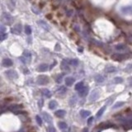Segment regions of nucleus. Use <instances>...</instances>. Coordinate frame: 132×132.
Listing matches in <instances>:
<instances>
[{
	"instance_id": "obj_28",
	"label": "nucleus",
	"mask_w": 132,
	"mask_h": 132,
	"mask_svg": "<svg viewBox=\"0 0 132 132\" xmlns=\"http://www.w3.org/2000/svg\"><path fill=\"white\" fill-rule=\"evenodd\" d=\"M113 82L115 83H116V84H118V83H121L122 82H123V78H120V77H116V78H114Z\"/></svg>"
},
{
	"instance_id": "obj_44",
	"label": "nucleus",
	"mask_w": 132,
	"mask_h": 132,
	"mask_svg": "<svg viewBox=\"0 0 132 132\" xmlns=\"http://www.w3.org/2000/svg\"><path fill=\"white\" fill-rule=\"evenodd\" d=\"M12 3H13V4H15V2H16V0H12Z\"/></svg>"
},
{
	"instance_id": "obj_38",
	"label": "nucleus",
	"mask_w": 132,
	"mask_h": 132,
	"mask_svg": "<svg viewBox=\"0 0 132 132\" xmlns=\"http://www.w3.org/2000/svg\"><path fill=\"white\" fill-rule=\"evenodd\" d=\"M62 76H63V74H60V75H59V76H58L57 78H56V82H57L58 83H61V80H62Z\"/></svg>"
},
{
	"instance_id": "obj_13",
	"label": "nucleus",
	"mask_w": 132,
	"mask_h": 132,
	"mask_svg": "<svg viewBox=\"0 0 132 132\" xmlns=\"http://www.w3.org/2000/svg\"><path fill=\"white\" fill-rule=\"evenodd\" d=\"M65 84L68 87H70L73 85V83L75 82V79L73 78V77H66L65 78Z\"/></svg>"
},
{
	"instance_id": "obj_14",
	"label": "nucleus",
	"mask_w": 132,
	"mask_h": 132,
	"mask_svg": "<svg viewBox=\"0 0 132 132\" xmlns=\"http://www.w3.org/2000/svg\"><path fill=\"white\" fill-rule=\"evenodd\" d=\"M48 68H49V66H48L47 64H41L38 66V71L39 72H46L48 70Z\"/></svg>"
},
{
	"instance_id": "obj_35",
	"label": "nucleus",
	"mask_w": 132,
	"mask_h": 132,
	"mask_svg": "<svg viewBox=\"0 0 132 132\" xmlns=\"http://www.w3.org/2000/svg\"><path fill=\"white\" fill-rule=\"evenodd\" d=\"M8 38V34L7 33H1V41H4L5 39Z\"/></svg>"
},
{
	"instance_id": "obj_27",
	"label": "nucleus",
	"mask_w": 132,
	"mask_h": 132,
	"mask_svg": "<svg viewBox=\"0 0 132 132\" xmlns=\"http://www.w3.org/2000/svg\"><path fill=\"white\" fill-rule=\"evenodd\" d=\"M124 104H125L124 102H116V103H115V105L112 107V109H116V108H118V107H122Z\"/></svg>"
},
{
	"instance_id": "obj_16",
	"label": "nucleus",
	"mask_w": 132,
	"mask_h": 132,
	"mask_svg": "<svg viewBox=\"0 0 132 132\" xmlns=\"http://www.w3.org/2000/svg\"><path fill=\"white\" fill-rule=\"evenodd\" d=\"M54 115H55L57 117H60V118H62V117H64V116L66 115V112L64 110H58L54 112Z\"/></svg>"
},
{
	"instance_id": "obj_9",
	"label": "nucleus",
	"mask_w": 132,
	"mask_h": 132,
	"mask_svg": "<svg viewBox=\"0 0 132 132\" xmlns=\"http://www.w3.org/2000/svg\"><path fill=\"white\" fill-rule=\"evenodd\" d=\"M8 109L12 112H15V113H17L18 112H20L21 109H22V106L17 105V104H12L10 107H8Z\"/></svg>"
},
{
	"instance_id": "obj_1",
	"label": "nucleus",
	"mask_w": 132,
	"mask_h": 132,
	"mask_svg": "<svg viewBox=\"0 0 132 132\" xmlns=\"http://www.w3.org/2000/svg\"><path fill=\"white\" fill-rule=\"evenodd\" d=\"M120 121L126 127H132V116H127L120 118Z\"/></svg>"
},
{
	"instance_id": "obj_40",
	"label": "nucleus",
	"mask_w": 132,
	"mask_h": 132,
	"mask_svg": "<svg viewBox=\"0 0 132 132\" xmlns=\"http://www.w3.org/2000/svg\"><path fill=\"white\" fill-rule=\"evenodd\" d=\"M127 41H128L129 43H132V36H130V37H129L128 39H127Z\"/></svg>"
},
{
	"instance_id": "obj_41",
	"label": "nucleus",
	"mask_w": 132,
	"mask_h": 132,
	"mask_svg": "<svg viewBox=\"0 0 132 132\" xmlns=\"http://www.w3.org/2000/svg\"><path fill=\"white\" fill-rule=\"evenodd\" d=\"M129 83H130V85L132 87V77H131V78H129Z\"/></svg>"
},
{
	"instance_id": "obj_25",
	"label": "nucleus",
	"mask_w": 132,
	"mask_h": 132,
	"mask_svg": "<svg viewBox=\"0 0 132 132\" xmlns=\"http://www.w3.org/2000/svg\"><path fill=\"white\" fill-rule=\"evenodd\" d=\"M58 126H59V128L60 129V130H65L67 127H68V125L65 123V122H59V124H58Z\"/></svg>"
},
{
	"instance_id": "obj_12",
	"label": "nucleus",
	"mask_w": 132,
	"mask_h": 132,
	"mask_svg": "<svg viewBox=\"0 0 132 132\" xmlns=\"http://www.w3.org/2000/svg\"><path fill=\"white\" fill-rule=\"evenodd\" d=\"M3 66H4V67H11V66L13 64V63H12V59H8V58H6V59H3Z\"/></svg>"
},
{
	"instance_id": "obj_36",
	"label": "nucleus",
	"mask_w": 132,
	"mask_h": 132,
	"mask_svg": "<svg viewBox=\"0 0 132 132\" xmlns=\"http://www.w3.org/2000/svg\"><path fill=\"white\" fill-rule=\"evenodd\" d=\"M48 132H56V130L54 126L50 125V126L48 127Z\"/></svg>"
},
{
	"instance_id": "obj_22",
	"label": "nucleus",
	"mask_w": 132,
	"mask_h": 132,
	"mask_svg": "<svg viewBox=\"0 0 132 132\" xmlns=\"http://www.w3.org/2000/svg\"><path fill=\"white\" fill-rule=\"evenodd\" d=\"M106 108H107V107H106V106H103L102 107H101L100 110L98 111L97 113V118H99V117L102 116V115L104 113V112H105Z\"/></svg>"
},
{
	"instance_id": "obj_42",
	"label": "nucleus",
	"mask_w": 132,
	"mask_h": 132,
	"mask_svg": "<svg viewBox=\"0 0 132 132\" xmlns=\"http://www.w3.org/2000/svg\"><path fill=\"white\" fill-rule=\"evenodd\" d=\"M83 132H88V130L87 128H85V129H83Z\"/></svg>"
},
{
	"instance_id": "obj_33",
	"label": "nucleus",
	"mask_w": 132,
	"mask_h": 132,
	"mask_svg": "<svg viewBox=\"0 0 132 132\" xmlns=\"http://www.w3.org/2000/svg\"><path fill=\"white\" fill-rule=\"evenodd\" d=\"M36 122H37V124L40 125V126H41V125H42V119H41V117L39 115H37L36 116Z\"/></svg>"
},
{
	"instance_id": "obj_15",
	"label": "nucleus",
	"mask_w": 132,
	"mask_h": 132,
	"mask_svg": "<svg viewBox=\"0 0 132 132\" xmlns=\"http://www.w3.org/2000/svg\"><path fill=\"white\" fill-rule=\"evenodd\" d=\"M38 24H39V25L41 26L44 30L50 31V26L48 25L46 22H44V21H42V20H40V21H38Z\"/></svg>"
},
{
	"instance_id": "obj_20",
	"label": "nucleus",
	"mask_w": 132,
	"mask_h": 132,
	"mask_svg": "<svg viewBox=\"0 0 132 132\" xmlns=\"http://www.w3.org/2000/svg\"><path fill=\"white\" fill-rule=\"evenodd\" d=\"M84 87V83H83V82H78V83H77L76 84H75V90L76 91H79V90H81L82 88Z\"/></svg>"
},
{
	"instance_id": "obj_30",
	"label": "nucleus",
	"mask_w": 132,
	"mask_h": 132,
	"mask_svg": "<svg viewBox=\"0 0 132 132\" xmlns=\"http://www.w3.org/2000/svg\"><path fill=\"white\" fill-rule=\"evenodd\" d=\"M121 12L124 13H128V12H132V8H122Z\"/></svg>"
},
{
	"instance_id": "obj_5",
	"label": "nucleus",
	"mask_w": 132,
	"mask_h": 132,
	"mask_svg": "<svg viewBox=\"0 0 132 132\" xmlns=\"http://www.w3.org/2000/svg\"><path fill=\"white\" fill-rule=\"evenodd\" d=\"M5 74L7 75V77L9 78V79H12V80L17 79V78H18V74H17V73L13 70H7V71L5 72Z\"/></svg>"
},
{
	"instance_id": "obj_6",
	"label": "nucleus",
	"mask_w": 132,
	"mask_h": 132,
	"mask_svg": "<svg viewBox=\"0 0 132 132\" xmlns=\"http://www.w3.org/2000/svg\"><path fill=\"white\" fill-rule=\"evenodd\" d=\"M99 96H100V93H99L98 90H97V89L93 90V92H92L91 94H90L89 101L90 102H95V101H97L98 98H99Z\"/></svg>"
},
{
	"instance_id": "obj_23",
	"label": "nucleus",
	"mask_w": 132,
	"mask_h": 132,
	"mask_svg": "<svg viewBox=\"0 0 132 132\" xmlns=\"http://www.w3.org/2000/svg\"><path fill=\"white\" fill-rule=\"evenodd\" d=\"M57 92L59 95H64L66 93V92H67V89H66V88L64 86H61L60 88L58 89Z\"/></svg>"
},
{
	"instance_id": "obj_2",
	"label": "nucleus",
	"mask_w": 132,
	"mask_h": 132,
	"mask_svg": "<svg viewBox=\"0 0 132 132\" xmlns=\"http://www.w3.org/2000/svg\"><path fill=\"white\" fill-rule=\"evenodd\" d=\"M49 78L46 75H40L36 78V83L38 85H46L49 83Z\"/></svg>"
},
{
	"instance_id": "obj_39",
	"label": "nucleus",
	"mask_w": 132,
	"mask_h": 132,
	"mask_svg": "<svg viewBox=\"0 0 132 132\" xmlns=\"http://www.w3.org/2000/svg\"><path fill=\"white\" fill-rule=\"evenodd\" d=\"M4 31H5V27L2 25L1 26V33H4Z\"/></svg>"
},
{
	"instance_id": "obj_17",
	"label": "nucleus",
	"mask_w": 132,
	"mask_h": 132,
	"mask_svg": "<svg viewBox=\"0 0 132 132\" xmlns=\"http://www.w3.org/2000/svg\"><path fill=\"white\" fill-rule=\"evenodd\" d=\"M91 115V112L89 111H87V110H81L80 111V116H81L83 118H87L89 116Z\"/></svg>"
},
{
	"instance_id": "obj_4",
	"label": "nucleus",
	"mask_w": 132,
	"mask_h": 132,
	"mask_svg": "<svg viewBox=\"0 0 132 132\" xmlns=\"http://www.w3.org/2000/svg\"><path fill=\"white\" fill-rule=\"evenodd\" d=\"M31 52H29L28 50H26L23 52V55L20 58V59L24 63V64H27L31 61Z\"/></svg>"
},
{
	"instance_id": "obj_3",
	"label": "nucleus",
	"mask_w": 132,
	"mask_h": 132,
	"mask_svg": "<svg viewBox=\"0 0 132 132\" xmlns=\"http://www.w3.org/2000/svg\"><path fill=\"white\" fill-rule=\"evenodd\" d=\"M3 21L4 23H6L7 25H10L13 22V17H12V15H10L8 12H4L3 13Z\"/></svg>"
},
{
	"instance_id": "obj_18",
	"label": "nucleus",
	"mask_w": 132,
	"mask_h": 132,
	"mask_svg": "<svg viewBox=\"0 0 132 132\" xmlns=\"http://www.w3.org/2000/svg\"><path fill=\"white\" fill-rule=\"evenodd\" d=\"M41 93H42V94L44 95L45 97H48V98H50L51 97L50 91L49 89H47V88H43V89H41Z\"/></svg>"
},
{
	"instance_id": "obj_19",
	"label": "nucleus",
	"mask_w": 132,
	"mask_h": 132,
	"mask_svg": "<svg viewBox=\"0 0 132 132\" xmlns=\"http://www.w3.org/2000/svg\"><path fill=\"white\" fill-rule=\"evenodd\" d=\"M57 107V102L55 100H52L49 102V108L51 109V110H54V109L56 108Z\"/></svg>"
},
{
	"instance_id": "obj_32",
	"label": "nucleus",
	"mask_w": 132,
	"mask_h": 132,
	"mask_svg": "<svg viewBox=\"0 0 132 132\" xmlns=\"http://www.w3.org/2000/svg\"><path fill=\"white\" fill-rule=\"evenodd\" d=\"M61 69H62L63 70H69L70 69H69V66L67 65V64H65V61H63L62 64H61Z\"/></svg>"
},
{
	"instance_id": "obj_11",
	"label": "nucleus",
	"mask_w": 132,
	"mask_h": 132,
	"mask_svg": "<svg viewBox=\"0 0 132 132\" xmlns=\"http://www.w3.org/2000/svg\"><path fill=\"white\" fill-rule=\"evenodd\" d=\"M125 58V56L122 54H114L112 55V59L116 61H121Z\"/></svg>"
},
{
	"instance_id": "obj_34",
	"label": "nucleus",
	"mask_w": 132,
	"mask_h": 132,
	"mask_svg": "<svg viewBox=\"0 0 132 132\" xmlns=\"http://www.w3.org/2000/svg\"><path fill=\"white\" fill-rule=\"evenodd\" d=\"M101 126H102L103 129H105V128H108V127H115V125H111V124H109V123H103Z\"/></svg>"
},
{
	"instance_id": "obj_10",
	"label": "nucleus",
	"mask_w": 132,
	"mask_h": 132,
	"mask_svg": "<svg viewBox=\"0 0 132 132\" xmlns=\"http://www.w3.org/2000/svg\"><path fill=\"white\" fill-rule=\"evenodd\" d=\"M88 92H89V88L88 87H83L81 90L78 91V95L81 97H86L88 95Z\"/></svg>"
},
{
	"instance_id": "obj_8",
	"label": "nucleus",
	"mask_w": 132,
	"mask_h": 132,
	"mask_svg": "<svg viewBox=\"0 0 132 132\" xmlns=\"http://www.w3.org/2000/svg\"><path fill=\"white\" fill-rule=\"evenodd\" d=\"M42 116H43V118H44V120L46 121V123L50 124V125H51V124L53 123V119H52V116H51L50 115L49 113H47V112H42Z\"/></svg>"
},
{
	"instance_id": "obj_24",
	"label": "nucleus",
	"mask_w": 132,
	"mask_h": 132,
	"mask_svg": "<svg viewBox=\"0 0 132 132\" xmlns=\"http://www.w3.org/2000/svg\"><path fill=\"white\" fill-rule=\"evenodd\" d=\"M105 70L107 73H113V72H116V68L113 67V66H107V67H106Z\"/></svg>"
},
{
	"instance_id": "obj_29",
	"label": "nucleus",
	"mask_w": 132,
	"mask_h": 132,
	"mask_svg": "<svg viewBox=\"0 0 132 132\" xmlns=\"http://www.w3.org/2000/svg\"><path fill=\"white\" fill-rule=\"evenodd\" d=\"M25 33L27 35H31V27L30 26H28V25H27L25 27Z\"/></svg>"
},
{
	"instance_id": "obj_26",
	"label": "nucleus",
	"mask_w": 132,
	"mask_h": 132,
	"mask_svg": "<svg viewBox=\"0 0 132 132\" xmlns=\"http://www.w3.org/2000/svg\"><path fill=\"white\" fill-rule=\"evenodd\" d=\"M115 48L116 50H124L125 49V46L124 44H119V45H116V46H115Z\"/></svg>"
},
{
	"instance_id": "obj_21",
	"label": "nucleus",
	"mask_w": 132,
	"mask_h": 132,
	"mask_svg": "<svg viewBox=\"0 0 132 132\" xmlns=\"http://www.w3.org/2000/svg\"><path fill=\"white\" fill-rule=\"evenodd\" d=\"M94 78H95V81H96L97 83H103L104 82V77L102 76V75H100V74L96 75Z\"/></svg>"
},
{
	"instance_id": "obj_31",
	"label": "nucleus",
	"mask_w": 132,
	"mask_h": 132,
	"mask_svg": "<svg viewBox=\"0 0 132 132\" xmlns=\"http://www.w3.org/2000/svg\"><path fill=\"white\" fill-rule=\"evenodd\" d=\"M70 64L73 66H77L78 64V60L76 59H70Z\"/></svg>"
},
{
	"instance_id": "obj_7",
	"label": "nucleus",
	"mask_w": 132,
	"mask_h": 132,
	"mask_svg": "<svg viewBox=\"0 0 132 132\" xmlns=\"http://www.w3.org/2000/svg\"><path fill=\"white\" fill-rule=\"evenodd\" d=\"M12 32L15 35H20L22 32V25L21 24H16L12 28Z\"/></svg>"
},
{
	"instance_id": "obj_37",
	"label": "nucleus",
	"mask_w": 132,
	"mask_h": 132,
	"mask_svg": "<svg viewBox=\"0 0 132 132\" xmlns=\"http://www.w3.org/2000/svg\"><path fill=\"white\" fill-rule=\"evenodd\" d=\"M93 120H94V119H93V116H90L89 118L88 119V125H91L92 123H93Z\"/></svg>"
},
{
	"instance_id": "obj_43",
	"label": "nucleus",
	"mask_w": 132,
	"mask_h": 132,
	"mask_svg": "<svg viewBox=\"0 0 132 132\" xmlns=\"http://www.w3.org/2000/svg\"><path fill=\"white\" fill-rule=\"evenodd\" d=\"M43 102V101L41 100V102ZM39 104H40V102H39ZM41 107H42V103H41Z\"/></svg>"
}]
</instances>
